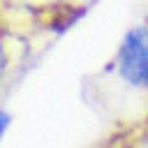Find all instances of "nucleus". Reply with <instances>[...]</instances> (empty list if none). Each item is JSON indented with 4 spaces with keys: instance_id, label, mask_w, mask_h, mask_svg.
<instances>
[{
    "instance_id": "f03ea898",
    "label": "nucleus",
    "mask_w": 148,
    "mask_h": 148,
    "mask_svg": "<svg viewBox=\"0 0 148 148\" xmlns=\"http://www.w3.org/2000/svg\"><path fill=\"white\" fill-rule=\"evenodd\" d=\"M9 125V116L7 113H0V139H2V134H5V127Z\"/></svg>"
},
{
    "instance_id": "f257e3e1",
    "label": "nucleus",
    "mask_w": 148,
    "mask_h": 148,
    "mask_svg": "<svg viewBox=\"0 0 148 148\" xmlns=\"http://www.w3.org/2000/svg\"><path fill=\"white\" fill-rule=\"evenodd\" d=\"M118 72L125 81L148 88V25L132 28L118 51Z\"/></svg>"
},
{
    "instance_id": "7ed1b4c3",
    "label": "nucleus",
    "mask_w": 148,
    "mask_h": 148,
    "mask_svg": "<svg viewBox=\"0 0 148 148\" xmlns=\"http://www.w3.org/2000/svg\"><path fill=\"white\" fill-rule=\"evenodd\" d=\"M5 67V49H2V39H0V72Z\"/></svg>"
}]
</instances>
